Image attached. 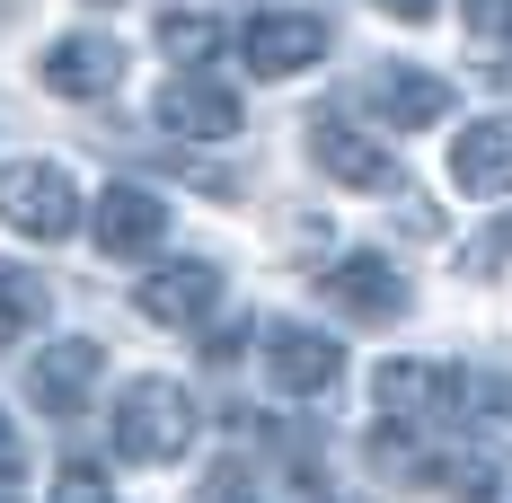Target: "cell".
Returning a JSON list of instances; mask_svg holds the SVG:
<instances>
[{
	"label": "cell",
	"mask_w": 512,
	"mask_h": 503,
	"mask_svg": "<svg viewBox=\"0 0 512 503\" xmlns=\"http://www.w3.org/2000/svg\"><path fill=\"white\" fill-rule=\"evenodd\" d=\"M451 177H460V195H512V115H486V124H468L460 142H451Z\"/></svg>",
	"instance_id": "13"
},
{
	"label": "cell",
	"mask_w": 512,
	"mask_h": 503,
	"mask_svg": "<svg viewBox=\"0 0 512 503\" xmlns=\"http://www.w3.org/2000/svg\"><path fill=\"white\" fill-rule=\"evenodd\" d=\"M98 371H106V353L89 345V336H62V345H45L27 362V398L45 406V415H80L89 389H98Z\"/></svg>",
	"instance_id": "10"
},
{
	"label": "cell",
	"mask_w": 512,
	"mask_h": 503,
	"mask_svg": "<svg viewBox=\"0 0 512 503\" xmlns=\"http://www.w3.org/2000/svg\"><path fill=\"white\" fill-rule=\"evenodd\" d=\"M442 486H451V503H504V468L495 459H451V468H433Z\"/></svg>",
	"instance_id": "17"
},
{
	"label": "cell",
	"mask_w": 512,
	"mask_h": 503,
	"mask_svg": "<svg viewBox=\"0 0 512 503\" xmlns=\"http://www.w3.org/2000/svg\"><path fill=\"white\" fill-rule=\"evenodd\" d=\"M89 239H98L106 256H151L159 239H168V203H159L151 186H106V195L89 203Z\"/></svg>",
	"instance_id": "9"
},
{
	"label": "cell",
	"mask_w": 512,
	"mask_h": 503,
	"mask_svg": "<svg viewBox=\"0 0 512 503\" xmlns=\"http://www.w3.org/2000/svg\"><path fill=\"white\" fill-rule=\"evenodd\" d=\"M495 265H512V221H504V230H486V239L468 248V274H495Z\"/></svg>",
	"instance_id": "20"
},
{
	"label": "cell",
	"mask_w": 512,
	"mask_h": 503,
	"mask_svg": "<svg viewBox=\"0 0 512 503\" xmlns=\"http://www.w3.org/2000/svg\"><path fill=\"white\" fill-rule=\"evenodd\" d=\"M221 45H230V27H221V18H204V9H168V18H159V53H168V62H186V71H195V62H212Z\"/></svg>",
	"instance_id": "16"
},
{
	"label": "cell",
	"mask_w": 512,
	"mask_h": 503,
	"mask_svg": "<svg viewBox=\"0 0 512 503\" xmlns=\"http://www.w3.org/2000/svg\"><path fill=\"white\" fill-rule=\"evenodd\" d=\"M212 301H221L212 256H168L159 274H142V318H159V327H204Z\"/></svg>",
	"instance_id": "8"
},
{
	"label": "cell",
	"mask_w": 512,
	"mask_h": 503,
	"mask_svg": "<svg viewBox=\"0 0 512 503\" xmlns=\"http://www.w3.org/2000/svg\"><path fill=\"white\" fill-rule=\"evenodd\" d=\"M53 503H115V486H106V468H89V459H71V468L53 477Z\"/></svg>",
	"instance_id": "18"
},
{
	"label": "cell",
	"mask_w": 512,
	"mask_h": 503,
	"mask_svg": "<svg viewBox=\"0 0 512 503\" xmlns=\"http://www.w3.org/2000/svg\"><path fill=\"white\" fill-rule=\"evenodd\" d=\"M36 71H45L53 98H106V89L124 80V45H115V36H53Z\"/></svg>",
	"instance_id": "11"
},
{
	"label": "cell",
	"mask_w": 512,
	"mask_h": 503,
	"mask_svg": "<svg viewBox=\"0 0 512 503\" xmlns=\"http://www.w3.org/2000/svg\"><path fill=\"white\" fill-rule=\"evenodd\" d=\"M45 309H53L45 274H27V265H9V256H0V345L36 336V327H45Z\"/></svg>",
	"instance_id": "15"
},
{
	"label": "cell",
	"mask_w": 512,
	"mask_h": 503,
	"mask_svg": "<svg viewBox=\"0 0 512 503\" xmlns=\"http://www.w3.org/2000/svg\"><path fill=\"white\" fill-rule=\"evenodd\" d=\"M309 159L336 177V186H398V151L380 133H362L345 115H309Z\"/></svg>",
	"instance_id": "6"
},
{
	"label": "cell",
	"mask_w": 512,
	"mask_h": 503,
	"mask_svg": "<svg viewBox=\"0 0 512 503\" xmlns=\"http://www.w3.org/2000/svg\"><path fill=\"white\" fill-rule=\"evenodd\" d=\"M0 221L18 239H71L80 230V186L53 159H18V168H0Z\"/></svg>",
	"instance_id": "2"
},
{
	"label": "cell",
	"mask_w": 512,
	"mask_h": 503,
	"mask_svg": "<svg viewBox=\"0 0 512 503\" xmlns=\"http://www.w3.org/2000/svg\"><path fill=\"white\" fill-rule=\"evenodd\" d=\"M115 451L133 459V468H159V459H186V442H195V398L177 389V380H124L115 389Z\"/></svg>",
	"instance_id": "1"
},
{
	"label": "cell",
	"mask_w": 512,
	"mask_h": 503,
	"mask_svg": "<svg viewBox=\"0 0 512 503\" xmlns=\"http://www.w3.org/2000/svg\"><path fill=\"white\" fill-rule=\"evenodd\" d=\"M371 106H380V124L389 133H424V124H442L451 115V80H433V71H380L371 80Z\"/></svg>",
	"instance_id": "14"
},
{
	"label": "cell",
	"mask_w": 512,
	"mask_h": 503,
	"mask_svg": "<svg viewBox=\"0 0 512 503\" xmlns=\"http://www.w3.org/2000/svg\"><path fill=\"white\" fill-rule=\"evenodd\" d=\"M159 124L186 133V142H230V133H239V98H230L221 80H204V71H177V80L159 89Z\"/></svg>",
	"instance_id": "12"
},
{
	"label": "cell",
	"mask_w": 512,
	"mask_h": 503,
	"mask_svg": "<svg viewBox=\"0 0 512 503\" xmlns=\"http://www.w3.org/2000/svg\"><path fill=\"white\" fill-rule=\"evenodd\" d=\"M18 468H27V442H18V424H9V415H0V486H9V477H18Z\"/></svg>",
	"instance_id": "22"
},
{
	"label": "cell",
	"mask_w": 512,
	"mask_h": 503,
	"mask_svg": "<svg viewBox=\"0 0 512 503\" xmlns=\"http://www.w3.org/2000/svg\"><path fill=\"white\" fill-rule=\"evenodd\" d=\"M371 398H380V415H398V424H451L468 406V380L451 362H380L371 371Z\"/></svg>",
	"instance_id": "3"
},
{
	"label": "cell",
	"mask_w": 512,
	"mask_h": 503,
	"mask_svg": "<svg viewBox=\"0 0 512 503\" xmlns=\"http://www.w3.org/2000/svg\"><path fill=\"white\" fill-rule=\"evenodd\" d=\"M239 53H248L256 80H292V71H309V62L327 53V18H309V9H265V18L239 27Z\"/></svg>",
	"instance_id": "4"
},
{
	"label": "cell",
	"mask_w": 512,
	"mask_h": 503,
	"mask_svg": "<svg viewBox=\"0 0 512 503\" xmlns=\"http://www.w3.org/2000/svg\"><path fill=\"white\" fill-rule=\"evenodd\" d=\"M371 9H389L398 27H424V18H433V0H371Z\"/></svg>",
	"instance_id": "23"
},
{
	"label": "cell",
	"mask_w": 512,
	"mask_h": 503,
	"mask_svg": "<svg viewBox=\"0 0 512 503\" xmlns=\"http://www.w3.org/2000/svg\"><path fill=\"white\" fill-rule=\"evenodd\" d=\"M265 371H274L283 398H318V389H336L345 345L318 336V327H301V318H283V327H265Z\"/></svg>",
	"instance_id": "7"
},
{
	"label": "cell",
	"mask_w": 512,
	"mask_h": 503,
	"mask_svg": "<svg viewBox=\"0 0 512 503\" xmlns=\"http://www.w3.org/2000/svg\"><path fill=\"white\" fill-rule=\"evenodd\" d=\"M318 292L345 309V318H407V301H415V292H407V274H398V265H389L380 248L336 256V265L318 274Z\"/></svg>",
	"instance_id": "5"
},
{
	"label": "cell",
	"mask_w": 512,
	"mask_h": 503,
	"mask_svg": "<svg viewBox=\"0 0 512 503\" xmlns=\"http://www.w3.org/2000/svg\"><path fill=\"white\" fill-rule=\"evenodd\" d=\"M468 406H495V415L512 424V380H468Z\"/></svg>",
	"instance_id": "21"
},
{
	"label": "cell",
	"mask_w": 512,
	"mask_h": 503,
	"mask_svg": "<svg viewBox=\"0 0 512 503\" xmlns=\"http://www.w3.org/2000/svg\"><path fill=\"white\" fill-rule=\"evenodd\" d=\"M460 18H468V36H495V45L512 36V0H460Z\"/></svg>",
	"instance_id": "19"
}]
</instances>
